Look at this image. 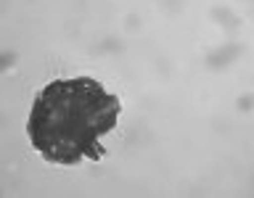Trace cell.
I'll return each instance as SVG.
<instances>
[{"label":"cell","mask_w":254,"mask_h":198,"mask_svg":"<svg viewBox=\"0 0 254 198\" xmlns=\"http://www.w3.org/2000/svg\"><path fill=\"white\" fill-rule=\"evenodd\" d=\"M119 98L90 77L56 79L32 103L27 135L51 164L101 161L106 148L101 135L117 127Z\"/></svg>","instance_id":"6da1fadb"}]
</instances>
